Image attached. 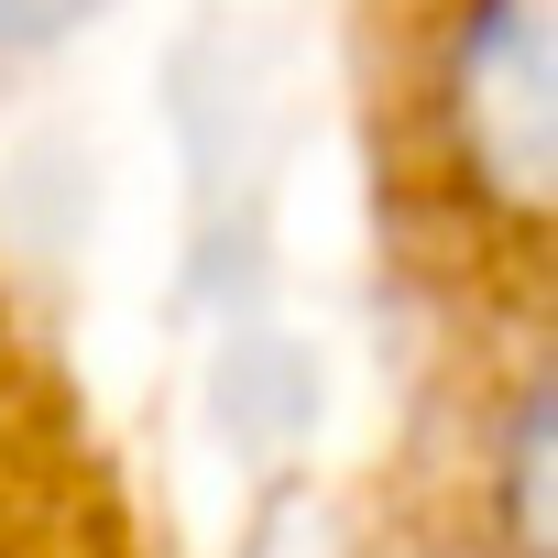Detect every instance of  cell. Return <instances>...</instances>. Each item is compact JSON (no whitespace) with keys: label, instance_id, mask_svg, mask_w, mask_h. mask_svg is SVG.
<instances>
[{"label":"cell","instance_id":"obj_1","mask_svg":"<svg viewBox=\"0 0 558 558\" xmlns=\"http://www.w3.org/2000/svg\"><path fill=\"white\" fill-rule=\"evenodd\" d=\"M449 121H460V154L493 197H514V208L547 197V132H558L547 0H471L460 56H449Z\"/></svg>","mask_w":558,"mask_h":558},{"label":"cell","instance_id":"obj_2","mask_svg":"<svg viewBox=\"0 0 558 558\" xmlns=\"http://www.w3.org/2000/svg\"><path fill=\"white\" fill-rule=\"evenodd\" d=\"M88 12H99V0H0V56H12V45H56Z\"/></svg>","mask_w":558,"mask_h":558}]
</instances>
